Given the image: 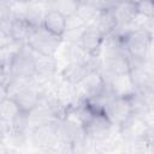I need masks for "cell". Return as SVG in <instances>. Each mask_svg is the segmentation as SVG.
<instances>
[{"mask_svg": "<svg viewBox=\"0 0 154 154\" xmlns=\"http://www.w3.org/2000/svg\"><path fill=\"white\" fill-rule=\"evenodd\" d=\"M152 40V34L143 28L131 29L123 36L125 51L134 60H142L148 57Z\"/></svg>", "mask_w": 154, "mask_h": 154, "instance_id": "cell-1", "label": "cell"}, {"mask_svg": "<svg viewBox=\"0 0 154 154\" xmlns=\"http://www.w3.org/2000/svg\"><path fill=\"white\" fill-rule=\"evenodd\" d=\"M63 38L48 31L43 25L36 26L31 32L26 45L37 54L55 57L63 45Z\"/></svg>", "mask_w": 154, "mask_h": 154, "instance_id": "cell-2", "label": "cell"}, {"mask_svg": "<svg viewBox=\"0 0 154 154\" xmlns=\"http://www.w3.org/2000/svg\"><path fill=\"white\" fill-rule=\"evenodd\" d=\"M36 52H34L26 43L22 45L12 57L10 63V71L12 77H20L32 79L36 72Z\"/></svg>", "mask_w": 154, "mask_h": 154, "instance_id": "cell-3", "label": "cell"}, {"mask_svg": "<svg viewBox=\"0 0 154 154\" xmlns=\"http://www.w3.org/2000/svg\"><path fill=\"white\" fill-rule=\"evenodd\" d=\"M103 112L113 125H118L120 128L125 125L126 122L134 116V109L130 97H120V96L111 97L106 102L103 107Z\"/></svg>", "mask_w": 154, "mask_h": 154, "instance_id": "cell-4", "label": "cell"}, {"mask_svg": "<svg viewBox=\"0 0 154 154\" xmlns=\"http://www.w3.org/2000/svg\"><path fill=\"white\" fill-rule=\"evenodd\" d=\"M83 126H84L87 136H89L94 140H103L109 134L113 124L107 118L105 112L96 111L93 108V112L83 122Z\"/></svg>", "mask_w": 154, "mask_h": 154, "instance_id": "cell-5", "label": "cell"}, {"mask_svg": "<svg viewBox=\"0 0 154 154\" xmlns=\"http://www.w3.org/2000/svg\"><path fill=\"white\" fill-rule=\"evenodd\" d=\"M105 35L99 30V28L95 24L88 25L79 45L83 47V49L91 57H100L103 41H105Z\"/></svg>", "mask_w": 154, "mask_h": 154, "instance_id": "cell-6", "label": "cell"}, {"mask_svg": "<svg viewBox=\"0 0 154 154\" xmlns=\"http://www.w3.org/2000/svg\"><path fill=\"white\" fill-rule=\"evenodd\" d=\"M10 96L16 101L22 112L29 114L38 105L41 99V91H38V89H36L35 85L31 84L14 91Z\"/></svg>", "mask_w": 154, "mask_h": 154, "instance_id": "cell-7", "label": "cell"}, {"mask_svg": "<svg viewBox=\"0 0 154 154\" xmlns=\"http://www.w3.org/2000/svg\"><path fill=\"white\" fill-rule=\"evenodd\" d=\"M113 11H114L116 18L118 20V26L134 29L132 24H134L135 19L138 17L136 2H134L132 0L124 1V2H118L116 5V7L113 8Z\"/></svg>", "mask_w": 154, "mask_h": 154, "instance_id": "cell-8", "label": "cell"}, {"mask_svg": "<svg viewBox=\"0 0 154 154\" xmlns=\"http://www.w3.org/2000/svg\"><path fill=\"white\" fill-rule=\"evenodd\" d=\"M107 83H108L114 96L130 97L136 91V85H135L134 79H132L130 73L114 76Z\"/></svg>", "mask_w": 154, "mask_h": 154, "instance_id": "cell-9", "label": "cell"}, {"mask_svg": "<svg viewBox=\"0 0 154 154\" xmlns=\"http://www.w3.org/2000/svg\"><path fill=\"white\" fill-rule=\"evenodd\" d=\"M89 71L90 70L87 64L71 61V63H67L63 67V70L60 71V77L63 81H65L70 84L78 85L84 79V77L88 75Z\"/></svg>", "mask_w": 154, "mask_h": 154, "instance_id": "cell-10", "label": "cell"}, {"mask_svg": "<svg viewBox=\"0 0 154 154\" xmlns=\"http://www.w3.org/2000/svg\"><path fill=\"white\" fill-rule=\"evenodd\" d=\"M58 70V60L52 55L36 54V72L35 78L48 81L53 78Z\"/></svg>", "mask_w": 154, "mask_h": 154, "instance_id": "cell-11", "label": "cell"}, {"mask_svg": "<svg viewBox=\"0 0 154 154\" xmlns=\"http://www.w3.org/2000/svg\"><path fill=\"white\" fill-rule=\"evenodd\" d=\"M34 26L25 19V18H20V17H14L11 20L10 24V30H8V35L18 43L20 45H25L31 35V32L34 31Z\"/></svg>", "mask_w": 154, "mask_h": 154, "instance_id": "cell-12", "label": "cell"}, {"mask_svg": "<svg viewBox=\"0 0 154 154\" xmlns=\"http://www.w3.org/2000/svg\"><path fill=\"white\" fill-rule=\"evenodd\" d=\"M48 31H51L52 34L59 36V37H63L65 30H66V25H67V18L55 11V10H48L45 19H43V24H42Z\"/></svg>", "mask_w": 154, "mask_h": 154, "instance_id": "cell-13", "label": "cell"}, {"mask_svg": "<svg viewBox=\"0 0 154 154\" xmlns=\"http://www.w3.org/2000/svg\"><path fill=\"white\" fill-rule=\"evenodd\" d=\"M49 7L47 4H45L43 1L40 0H32L31 2L28 4L24 18L34 26H41L43 24V19L48 12Z\"/></svg>", "mask_w": 154, "mask_h": 154, "instance_id": "cell-14", "label": "cell"}, {"mask_svg": "<svg viewBox=\"0 0 154 154\" xmlns=\"http://www.w3.org/2000/svg\"><path fill=\"white\" fill-rule=\"evenodd\" d=\"M95 25L99 28V30L105 36L112 34L118 26V20L116 18L114 11L113 10H101L100 14L95 22Z\"/></svg>", "mask_w": 154, "mask_h": 154, "instance_id": "cell-15", "label": "cell"}, {"mask_svg": "<svg viewBox=\"0 0 154 154\" xmlns=\"http://www.w3.org/2000/svg\"><path fill=\"white\" fill-rule=\"evenodd\" d=\"M22 113L19 106L16 103V101L11 96H4L1 97L0 102V117L2 122H6L11 125V123Z\"/></svg>", "mask_w": 154, "mask_h": 154, "instance_id": "cell-16", "label": "cell"}, {"mask_svg": "<svg viewBox=\"0 0 154 154\" xmlns=\"http://www.w3.org/2000/svg\"><path fill=\"white\" fill-rule=\"evenodd\" d=\"M100 11L101 10L97 8L94 5H90V4L84 2V1H79V5H78V8H77L76 14L87 25H91V24H95L97 17L100 14Z\"/></svg>", "mask_w": 154, "mask_h": 154, "instance_id": "cell-17", "label": "cell"}, {"mask_svg": "<svg viewBox=\"0 0 154 154\" xmlns=\"http://www.w3.org/2000/svg\"><path fill=\"white\" fill-rule=\"evenodd\" d=\"M78 5L79 0H54L49 8L63 13L65 17H70L72 14H76Z\"/></svg>", "mask_w": 154, "mask_h": 154, "instance_id": "cell-18", "label": "cell"}, {"mask_svg": "<svg viewBox=\"0 0 154 154\" xmlns=\"http://www.w3.org/2000/svg\"><path fill=\"white\" fill-rule=\"evenodd\" d=\"M88 25L81 24V25H75V26H67L64 35H63V41L69 42V43H79L82 40V36L85 31Z\"/></svg>", "mask_w": 154, "mask_h": 154, "instance_id": "cell-19", "label": "cell"}, {"mask_svg": "<svg viewBox=\"0 0 154 154\" xmlns=\"http://www.w3.org/2000/svg\"><path fill=\"white\" fill-rule=\"evenodd\" d=\"M137 12L146 18H154V0H141L136 2Z\"/></svg>", "mask_w": 154, "mask_h": 154, "instance_id": "cell-20", "label": "cell"}, {"mask_svg": "<svg viewBox=\"0 0 154 154\" xmlns=\"http://www.w3.org/2000/svg\"><path fill=\"white\" fill-rule=\"evenodd\" d=\"M117 4V0H99L100 10H113Z\"/></svg>", "mask_w": 154, "mask_h": 154, "instance_id": "cell-21", "label": "cell"}, {"mask_svg": "<svg viewBox=\"0 0 154 154\" xmlns=\"http://www.w3.org/2000/svg\"><path fill=\"white\" fill-rule=\"evenodd\" d=\"M32 0H1V4H12V2H24V4H28V2H31Z\"/></svg>", "mask_w": 154, "mask_h": 154, "instance_id": "cell-22", "label": "cell"}, {"mask_svg": "<svg viewBox=\"0 0 154 154\" xmlns=\"http://www.w3.org/2000/svg\"><path fill=\"white\" fill-rule=\"evenodd\" d=\"M40 1H43L45 4H47V5H48V7H51V5L53 4V1H54V0H40Z\"/></svg>", "mask_w": 154, "mask_h": 154, "instance_id": "cell-23", "label": "cell"}, {"mask_svg": "<svg viewBox=\"0 0 154 154\" xmlns=\"http://www.w3.org/2000/svg\"><path fill=\"white\" fill-rule=\"evenodd\" d=\"M124 1H129V0H117V2H124Z\"/></svg>", "mask_w": 154, "mask_h": 154, "instance_id": "cell-24", "label": "cell"}, {"mask_svg": "<svg viewBox=\"0 0 154 154\" xmlns=\"http://www.w3.org/2000/svg\"><path fill=\"white\" fill-rule=\"evenodd\" d=\"M134 2H137V1H141V0H132Z\"/></svg>", "mask_w": 154, "mask_h": 154, "instance_id": "cell-25", "label": "cell"}]
</instances>
